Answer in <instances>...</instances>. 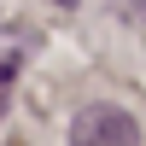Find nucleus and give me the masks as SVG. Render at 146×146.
<instances>
[{
    "mask_svg": "<svg viewBox=\"0 0 146 146\" xmlns=\"http://www.w3.org/2000/svg\"><path fill=\"white\" fill-rule=\"evenodd\" d=\"M53 6H76V0H53Z\"/></svg>",
    "mask_w": 146,
    "mask_h": 146,
    "instance_id": "20e7f679",
    "label": "nucleus"
},
{
    "mask_svg": "<svg viewBox=\"0 0 146 146\" xmlns=\"http://www.w3.org/2000/svg\"><path fill=\"white\" fill-rule=\"evenodd\" d=\"M70 146H140V123L123 105H88L70 123Z\"/></svg>",
    "mask_w": 146,
    "mask_h": 146,
    "instance_id": "f257e3e1",
    "label": "nucleus"
},
{
    "mask_svg": "<svg viewBox=\"0 0 146 146\" xmlns=\"http://www.w3.org/2000/svg\"><path fill=\"white\" fill-rule=\"evenodd\" d=\"M23 41H35V35L29 29H6V35H0V111H6L12 76H18V64H23V53H12V47H23Z\"/></svg>",
    "mask_w": 146,
    "mask_h": 146,
    "instance_id": "f03ea898",
    "label": "nucleus"
},
{
    "mask_svg": "<svg viewBox=\"0 0 146 146\" xmlns=\"http://www.w3.org/2000/svg\"><path fill=\"white\" fill-rule=\"evenodd\" d=\"M129 18H135V23H146V0H129Z\"/></svg>",
    "mask_w": 146,
    "mask_h": 146,
    "instance_id": "7ed1b4c3",
    "label": "nucleus"
}]
</instances>
